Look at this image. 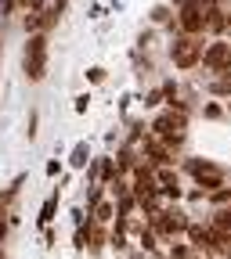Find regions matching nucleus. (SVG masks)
I'll return each mask as SVG.
<instances>
[{"instance_id": "nucleus-16", "label": "nucleus", "mask_w": 231, "mask_h": 259, "mask_svg": "<svg viewBox=\"0 0 231 259\" xmlns=\"http://www.w3.org/2000/svg\"><path fill=\"white\" fill-rule=\"evenodd\" d=\"M29 4H32V8H40V4H44V0H29Z\"/></svg>"}, {"instance_id": "nucleus-14", "label": "nucleus", "mask_w": 231, "mask_h": 259, "mask_svg": "<svg viewBox=\"0 0 231 259\" xmlns=\"http://www.w3.org/2000/svg\"><path fill=\"white\" fill-rule=\"evenodd\" d=\"M134 209V198H130V194H123V202H119V212H130Z\"/></svg>"}, {"instance_id": "nucleus-6", "label": "nucleus", "mask_w": 231, "mask_h": 259, "mask_svg": "<svg viewBox=\"0 0 231 259\" xmlns=\"http://www.w3.org/2000/svg\"><path fill=\"white\" fill-rule=\"evenodd\" d=\"M155 134L170 137V134H184V112H162L155 119Z\"/></svg>"}, {"instance_id": "nucleus-13", "label": "nucleus", "mask_w": 231, "mask_h": 259, "mask_svg": "<svg viewBox=\"0 0 231 259\" xmlns=\"http://www.w3.org/2000/svg\"><path fill=\"white\" fill-rule=\"evenodd\" d=\"M119 166H123V169H130V166H134V155L123 151V155H119Z\"/></svg>"}, {"instance_id": "nucleus-1", "label": "nucleus", "mask_w": 231, "mask_h": 259, "mask_svg": "<svg viewBox=\"0 0 231 259\" xmlns=\"http://www.w3.org/2000/svg\"><path fill=\"white\" fill-rule=\"evenodd\" d=\"M44 69H47V36L32 32L25 44V76L37 83V79H44Z\"/></svg>"}, {"instance_id": "nucleus-8", "label": "nucleus", "mask_w": 231, "mask_h": 259, "mask_svg": "<svg viewBox=\"0 0 231 259\" xmlns=\"http://www.w3.org/2000/svg\"><path fill=\"white\" fill-rule=\"evenodd\" d=\"M145 155H148L152 166H167V162H170V151L162 148V144H155V141H148V144H145Z\"/></svg>"}, {"instance_id": "nucleus-3", "label": "nucleus", "mask_w": 231, "mask_h": 259, "mask_svg": "<svg viewBox=\"0 0 231 259\" xmlns=\"http://www.w3.org/2000/svg\"><path fill=\"white\" fill-rule=\"evenodd\" d=\"M195 61H203V44L195 40V36H184L174 44V65L177 69H191Z\"/></svg>"}, {"instance_id": "nucleus-7", "label": "nucleus", "mask_w": 231, "mask_h": 259, "mask_svg": "<svg viewBox=\"0 0 231 259\" xmlns=\"http://www.w3.org/2000/svg\"><path fill=\"white\" fill-rule=\"evenodd\" d=\"M227 54H231V47H227V44H213V47L203 54V61L210 65V69H220V65H227Z\"/></svg>"}, {"instance_id": "nucleus-5", "label": "nucleus", "mask_w": 231, "mask_h": 259, "mask_svg": "<svg viewBox=\"0 0 231 259\" xmlns=\"http://www.w3.org/2000/svg\"><path fill=\"white\" fill-rule=\"evenodd\" d=\"M152 227H155V231H162V234H177V231H188V220H184L181 212H155Z\"/></svg>"}, {"instance_id": "nucleus-12", "label": "nucleus", "mask_w": 231, "mask_h": 259, "mask_svg": "<svg viewBox=\"0 0 231 259\" xmlns=\"http://www.w3.org/2000/svg\"><path fill=\"white\" fill-rule=\"evenodd\" d=\"M83 162H87V148L80 144V148L73 151V166H83Z\"/></svg>"}, {"instance_id": "nucleus-9", "label": "nucleus", "mask_w": 231, "mask_h": 259, "mask_svg": "<svg viewBox=\"0 0 231 259\" xmlns=\"http://www.w3.org/2000/svg\"><path fill=\"white\" fill-rule=\"evenodd\" d=\"M213 227H217L220 234H227V231H231V209H220L217 220H213Z\"/></svg>"}, {"instance_id": "nucleus-10", "label": "nucleus", "mask_w": 231, "mask_h": 259, "mask_svg": "<svg viewBox=\"0 0 231 259\" xmlns=\"http://www.w3.org/2000/svg\"><path fill=\"white\" fill-rule=\"evenodd\" d=\"M188 238H191L195 245H206V241H210V231H203V227H191V223H188Z\"/></svg>"}, {"instance_id": "nucleus-15", "label": "nucleus", "mask_w": 231, "mask_h": 259, "mask_svg": "<svg viewBox=\"0 0 231 259\" xmlns=\"http://www.w3.org/2000/svg\"><path fill=\"white\" fill-rule=\"evenodd\" d=\"M152 18H155V22H167V18H170V11H167V8H155V11H152Z\"/></svg>"}, {"instance_id": "nucleus-4", "label": "nucleus", "mask_w": 231, "mask_h": 259, "mask_svg": "<svg viewBox=\"0 0 231 259\" xmlns=\"http://www.w3.org/2000/svg\"><path fill=\"white\" fill-rule=\"evenodd\" d=\"M206 25V15H203V4L199 0H184V8H181V29L188 32V36H195Z\"/></svg>"}, {"instance_id": "nucleus-17", "label": "nucleus", "mask_w": 231, "mask_h": 259, "mask_svg": "<svg viewBox=\"0 0 231 259\" xmlns=\"http://www.w3.org/2000/svg\"><path fill=\"white\" fill-rule=\"evenodd\" d=\"M0 238H4V223H0Z\"/></svg>"}, {"instance_id": "nucleus-11", "label": "nucleus", "mask_w": 231, "mask_h": 259, "mask_svg": "<svg viewBox=\"0 0 231 259\" xmlns=\"http://www.w3.org/2000/svg\"><path fill=\"white\" fill-rule=\"evenodd\" d=\"M54 205H58V198H47V205H44V212H40V220H44V223L54 216Z\"/></svg>"}, {"instance_id": "nucleus-2", "label": "nucleus", "mask_w": 231, "mask_h": 259, "mask_svg": "<svg viewBox=\"0 0 231 259\" xmlns=\"http://www.w3.org/2000/svg\"><path fill=\"white\" fill-rule=\"evenodd\" d=\"M188 169H191V177H195V180H199V187H206V191L224 187V173L213 166V162H199V158H191V162H188Z\"/></svg>"}]
</instances>
